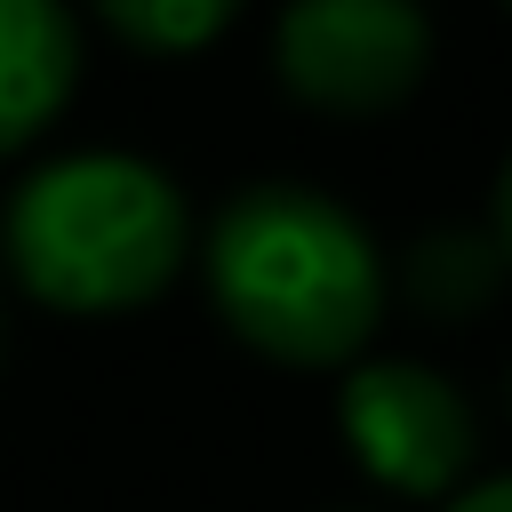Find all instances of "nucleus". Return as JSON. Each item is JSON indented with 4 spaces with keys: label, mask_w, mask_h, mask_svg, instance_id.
Listing matches in <instances>:
<instances>
[{
    "label": "nucleus",
    "mask_w": 512,
    "mask_h": 512,
    "mask_svg": "<svg viewBox=\"0 0 512 512\" xmlns=\"http://www.w3.org/2000/svg\"><path fill=\"white\" fill-rule=\"evenodd\" d=\"M272 64L312 112H392L424 64L432 24L408 0H296L272 24Z\"/></svg>",
    "instance_id": "nucleus-3"
},
{
    "label": "nucleus",
    "mask_w": 512,
    "mask_h": 512,
    "mask_svg": "<svg viewBox=\"0 0 512 512\" xmlns=\"http://www.w3.org/2000/svg\"><path fill=\"white\" fill-rule=\"evenodd\" d=\"M496 280H504V256H496V240L488 232H432V240H416V256H408V288H416V304H432V312H480L488 296H496Z\"/></svg>",
    "instance_id": "nucleus-6"
},
{
    "label": "nucleus",
    "mask_w": 512,
    "mask_h": 512,
    "mask_svg": "<svg viewBox=\"0 0 512 512\" xmlns=\"http://www.w3.org/2000/svg\"><path fill=\"white\" fill-rule=\"evenodd\" d=\"M104 24L144 56H192L216 32H232L224 0H104Z\"/></svg>",
    "instance_id": "nucleus-7"
},
{
    "label": "nucleus",
    "mask_w": 512,
    "mask_h": 512,
    "mask_svg": "<svg viewBox=\"0 0 512 512\" xmlns=\"http://www.w3.org/2000/svg\"><path fill=\"white\" fill-rule=\"evenodd\" d=\"M448 512H512V480H480V488L448 496Z\"/></svg>",
    "instance_id": "nucleus-8"
},
{
    "label": "nucleus",
    "mask_w": 512,
    "mask_h": 512,
    "mask_svg": "<svg viewBox=\"0 0 512 512\" xmlns=\"http://www.w3.org/2000/svg\"><path fill=\"white\" fill-rule=\"evenodd\" d=\"M184 248V192L136 152H64L32 168L0 216V256L16 288L80 320L152 304L184 272Z\"/></svg>",
    "instance_id": "nucleus-2"
},
{
    "label": "nucleus",
    "mask_w": 512,
    "mask_h": 512,
    "mask_svg": "<svg viewBox=\"0 0 512 512\" xmlns=\"http://www.w3.org/2000/svg\"><path fill=\"white\" fill-rule=\"evenodd\" d=\"M80 80V32L48 0H0V160L24 152Z\"/></svg>",
    "instance_id": "nucleus-5"
},
{
    "label": "nucleus",
    "mask_w": 512,
    "mask_h": 512,
    "mask_svg": "<svg viewBox=\"0 0 512 512\" xmlns=\"http://www.w3.org/2000/svg\"><path fill=\"white\" fill-rule=\"evenodd\" d=\"M216 320L280 368H344L384 320V256L312 184H240L200 248Z\"/></svg>",
    "instance_id": "nucleus-1"
},
{
    "label": "nucleus",
    "mask_w": 512,
    "mask_h": 512,
    "mask_svg": "<svg viewBox=\"0 0 512 512\" xmlns=\"http://www.w3.org/2000/svg\"><path fill=\"white\" fill-rule=\"evenodd\" d=\"M336 424L392 496H448L472 464V408L424 360H360L336 392Z\"/></svg>",
    "instance_id": "nucleus-4"
},
{
    "label": "nucleus",
    "mask_w": 512,
    "mask_h": 512,
    "mask_svg": "<svg viewBox=\"0 0 512 512\" xmlns=\"http://www.w3.org/2000/svg\"><path fill=\"white\" fill-rule=\"evenodd\" d=\"M488 240H496V256L512 264V160L496 168V232H488Z\"/></svg>",
    "instance_id": "nucleus-9"
}]
</instances>
